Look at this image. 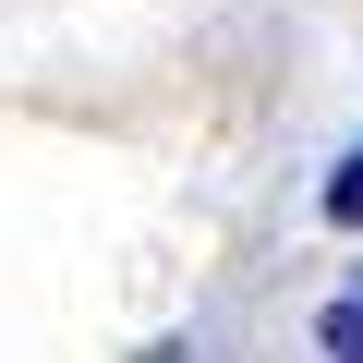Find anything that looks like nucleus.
<instances>
[{
    "mask_svg": "<svg viewBox=\"0 0 363 363\" xmlns=\"http://www.w3.org/2000/svg\"><path fill=\"white\" fill-rule=\"evenodd\" d=\"M315 351H339V363H363V279L327 303V327H315Z\"/></svg>",
    "mask_w": 363,
    "mask_h": 363,
    "instance_id": "1",
    "label": "nucleus"
},
{
    "mask_svg": "<svg viewBox=\"0 0 363 363\" xmlns=\"http://www.w3.org/2000/svg\"><path fill=\"white\" fill-rule=\"evenodd\" d=\"M327 218H339V230H363V145L327 169Z\"/></svg>",
    "mask_w": 363,
    "mask_h": 363,
    "instance_id": "2",
    "label": "nucleus"
}]
</instances>
